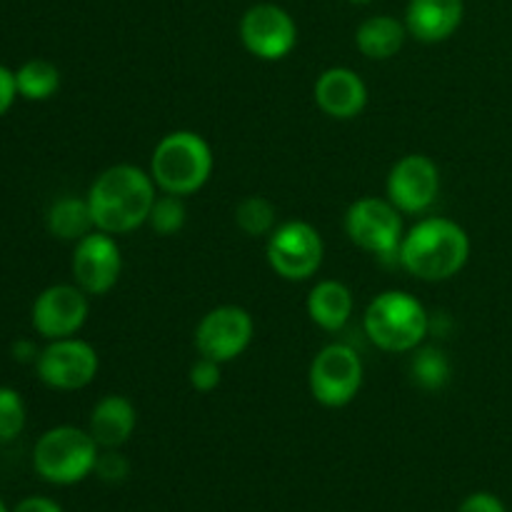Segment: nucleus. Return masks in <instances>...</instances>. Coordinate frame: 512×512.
Here are the masks:
<instances>
[{"label": "nucleus", "mask_w": 512, "mask_h": 512, "mask_svg": "<svg viewBox=\"0 0 512 512\" xmlns=\"http://www.w3.org/2000/svg\"><path fill=\"white\" fill-rule=\"evenodd\" d=\"M158 185L153 175L140 170L138 165H110L95 178L88 190V205L93 213L95 230L108 235L133 233L143 223L158 198Z\"/></svg>", "instance_id": "f257e3e1"}, {"label": "nucleus", "mask_w": 512, "mask_h": 512, "mask_svg": "<svg viewBox=\"0 0 512 512\" xmlns=\"http://www.w3.org/2000/svg\"><path fill=\"white\" fill-rule=\"evenodd\" d=\"M470 258V235L448 218H425L403 235L398 263L425 283L450 280Z\"/></svg>", "instance_id": "f03ea898"}, {"label": "nucleus", "mask_w": 512, "mask_h": 512, "mask_svg": "<svg viewBox=\"0 0 512 512\" xmlns=\"http://www.w3.org/2000/svg\"><path fill=\"white\" fill-rule=\"evenodd\" d=\"M213 173V150L203 135L193 130L168 133L153 150L150 175L158 190L170 195H193L203 188Z\"/></svg>", "instance_id": "7ed1b4c3"}, {"label": "nucleus", "mask_w": 512, "mask_h": 512, "mask_svg": "<svg viewBox=\"0 0 512 512\" xmlns=\"http://www.w3.org/2000/svg\"><path fill=\"white\" fill-rule=\"evenodd\" d=\"M365 335L388 353H410L425 340L430 315L418 298L403 290H385L370 300L363 315Z\"/></svg>", "instance_id": "20e7f679"}, {"label": "nucleus", "mask_w": 512, "mask_h": 512, "mask_svg": "<svg viewBox=\"0 0 512 512\" xmlns=\"http://www.w3.org/2000/svg\"><path fill=\"white\" fill-rule=\"evenodd\" d=\"M98 443L88 430L58 425L38 440L33 465L38 475L55 485H73L88 478L98 463Z\"/></svg>", "instance_id": "39448f33"}, {"label": "nucleus", "mask_w": 512, "mask_h": 512, "mask_svg": "<svg viewBox=\"0 0 512 512\" xmlns=\"http://www.w3.org/2000/svg\"><path fill=\"white\" fill-rule=\"evenodd\" d=\"M310 393L325 408H345L363 385V360L350 345L333 343L310 363Z\"/></svg>", "instance_id": "423d86ee"}, {"label": "nucleus", "mask_w": 512, "mask_h": 512, "mask_svg": "<svg viewBox=\"0 0 512 512\" xmlns=\"http://www.w3.org/2000/svg\"><path fill=\"white\" fill-rule=\"evenodd\" d=\"M345 233L365 253L398 260L400 243H403L400 210L383 198L355 200L345 213Z\"/></svg>", "instance_id": "0eeeda50"}, {"label": "nucleus", "mask_w": 512, "mask_h": 512, "mask_svg": "<svg viewBox=\"0 0 512 512\" xmlns=\"http://www.w3.org/2000/svg\"><path fill=\"white\" fill-rule=\"evenodd\" d=\"M268 263L280 278L308 280L323 265L325 245L318 230L305 220H288L268 238Z\"/></svg>", "instance_id": "6e6552de"}, {"label": "nucleus", "mask_w": 512, "mask_h": 512, "mask_svg": "<svg viewBox=\"0 0 512 512\" xmlns=\"http://www.w3.org/2000/svg\"><path fill=\"white\" fill-rule=\"evenodd\" d=\"M253 333L255 323L248 310L240 305H220L205 313L195 328V348L203 358L223 365L248 350Z\"/></svg>", "instance_id": "1a4fd4ad"}, {"label": "nucleus", "mask_w": 512, "mask_h": 512, "mask_svg": "<svg viewBox=\"0 0 512 512\" xmlns=\"http://www.w3.org/2000/svg\"><path fill=\"white\" fill-rule=\"evenodd\" d=\"M240 40L260 60H283L298 43L293 15L273 3H258L240 18Z\"/></svg>", "instance_id": "9d476101"}, {"label": "nucleus", "mask_w": 512, "mask_h": 512, "mask_svg": "<svg viewBox=\"0 0 512 512\" xmlns=\"http://www.w3.org/2000/svg\"><path fill=\"white\" fill-rule=\"evenodd\" d=\"M38 378L55 390H80L93 383L100 360L90 343L78 338L50 340L38 355Z\"/></svg>", "instance_id": "9b49d317"}, {"label": "nucleus", "mask_w": 512, "mask_h": 512, "mask_svg": "<svg viewBox=\"0 0 512 512\" xmlns=\"http://www.w3.org/2000/svg\"><path fill=\"white\" fill-rule=\"evenodd\" d=\"M440 193V168L428 155H405L388 175V200L400 213H425Z\"/></svg>", "instance_id": "f8f14e48"}, {"label": "nucleus", "mask_w": 512, "mask_h": 512, "mask_svg": "<svg viewBox=\"0 0 512 512\" xmlns=\"http://www.w3.org/2000/svg\"><path fill=\"white\" fill-rule=\"evenodd\" d=\"M123 270V258L113 235L93 230L75 243L73 278L88 295H105L115 288Z\"/></svg>", "instance_id": "ddd939ff"}, {"label": "nucleus", "mask_w": 512, "mask_h": 512, "mask_svg": "<svg viewBox=\"0 0 512 512\" xmlns=\"http://www.w3.org/2000/svg\"><path fill=\"white\" fill-rule=\"evenodd\" d=\"M88 293L78 285H50L33 303V328L48 340L73 338L88 320Z\"/></svg>", "instance_id": "4468645a"}, {"label": "nucleus", "mask_w": 512, "mask_h": 512, "mask_svg": "<svg viewBox=\"0 0 512 512\" xmlns=\"http://www.w3.org/2000/svg\"><path fill=\"white\" fill-rule=\"evenodd\" d=\"M315 103L335 120H350L368 105V88L350 68H328L315 80Z\"/></svg>", "instance_id": "2eb2a0df"}, {"label": "nucleus", "mask_w": 512, "mask_h": 512, "mask_svg": "<svg viewBox=\"0 0 512 512\" xmlns=\"http://www.w3.org/2000/svg\"><path fill=\"white\" fill-rule=\"evenodd\" d=\"M463 0H410L405 28L423 43H443L463 23Z\"/></svg>", "instance_id": "dca6fc26"}, {"label": "nucleus", "mask_w": 512, "mask_h": 512, "mask_svg": "<svg viewBox=\"0 0 512 512\" xmlns=\"http://www.w3.org/2000/svg\"><path fill=\"white\" fill-rule=\"evenodd\" d=\"M138 425V410L123 395H105L90 413L88 433L98 443V448L115 450L128 443Z\"/></svg>", "instance_id": "f3484780"}, {"label": "nucleus", "mask_w": 512, "mask_h": 512, "mask_svg": "<svg viewBox=\"0 0 512 512\" xmlns=\"http://www.w3.org/2000/svg\"><path fill=\"white\" fill-rule=\"evenodd\" d=\"M353 293L340 280H320L308 295V315L318 328L338 333L353 315Z\"/></svg>", "instance_id": "a211bd4d"}, {"label": "nucleus", "mask_w": 512, "mask_h": 512, "mask_svg": "<svg viewBox=\"0 0 512 512\" xmlns=\"http://www.w3.org/2000/svg\"><path fill=\"white\" fill-rule=\"evenodd\" d=\"M408 28L393 15H373L363 20L355 33V45L370 60H388L400 53Z\"/></svg>", "instance_id": "6ab92c4d"}, {"label": "nucleus", "mask_w": 512, "mask_h": 512, "mask_svg": "<svg viewBox=\"0 0 512 512\" xmlns=\"http://www.w3.org/2000/svg\"><path fill=\"white\" fill-rule=\"evenodd\" d=\"M48 230L60 240H75L85 238L88 233H93V213H90L88 198H73V195H65V198L55 200L48 210Z\"/></svg>", "instance_id": "aec40b11"}, {"label": "nucleus", "mask_w": 512, "mask_h": 512, "mask_svg": "<svg viewBox=\"0 0 512 512\" xmlns=\"http://www.w3.org/2000/svg\"><path fill=\"white\" fill-rule=\"evenodd\" d=\"M15 83H18V95H23L25 100H48L58 93L60 70L48 60H28L15 73Z\"/></svg>", "instance_id": "412c9836"}, {"label": "nucleus", "mask_w": 512, "mask_h": 512, "mask_svg": "<svg viewBox=\"0 0 512 512\" xmlns=\"http://www.w3.org/2000/svg\"><path fill=\"white\" fill-rule=\"evenodd\" d=\"M450 373L453 368L443 350L415 348L413 360H410V375H413L415 385H420L423 390H440L448 385Z\"/></svg>", "instance_id": "4be33fe9"}, {"label": "nucleus", "mask_w": 512, "mask_h": 512, "mask_svg": "<svg viewBox=\"0 0 512 512\" xmlns=\"http://www.w3.org/2000/svg\"><path fill=\"white\" fill-rule=\"evenodd\" d=\"M275 205L263 195H248L235 208V223L250 238L270 235L275 230Z\"/></svg>", "instance_id": "5701e85b"}, {"label": "nucleus", "mask_w": 512, "mask_h": 512, "mask_svg": "<svg viewBox=\"0 0 512 512\" xmlns=\"http://www.w3.org/2000/svg\"><path fill=\"white\" fill-rule=\"evenodd\" d=\"M185 215H188V210H185L183 198L180 195L163 193L155 198L153 210L148 215V225L158 235H175L178 230H183Z\"/></svg>", "instance_id": "b1692460"}, {"label": "nucleus", "mask_w": 512, "mask_h": 512, "mask_svg": "<svg viewBox=\"0 0 512 512\" xmlns=\"http://www.w3.org/2000/svg\"><path fill=\"white\" fill-rule=\"evenodd\" d=\"M25 428V403L18 390L0 388V443H10Z\"/></svg>", "instance_id": "393cba45"}, {"label": "nucleus", "mask_w": 512, "mask_h": 512, "mask_svg": "<svg viewBox=\"0 0 512 512\" xmlns=\"http://www.w3.org/2000/svg\"><path fill=\"white\" fill-rule=\"evenodd\" d=\"M188 380L190 385H193V390H198V393H210V390H215L220 385V363L200 355V358L190 365Z\"/></svg>", "instance_id": "a878e982"}, {"label": "nucleus", "mask_w": 512, "mask_h": 512, "mask_svg": "<svg viewBox=\"0 0 512 512\" xmlns=\"http://www.w3.org/2000/svg\"><path fill=\"white\" fill-rule=\"evenodd\" d=\"M93 473H98V478L105 480V483H123L130 473V465L115 450H105V453L98 455V463H95Z\"/></svg>", "instance_id": "bb28decb"}, {"label": "nucleus", "mask_w": 512, "mask_h": 512, "mask_svg": "<svg viewBox=\"0 0 512 512\" xmlns=\"http://www.w3.org/2000/svg\"><path fill=\"white\" fill-rule=\"evenodd\" d=\"M458 512H508L503 500L493 493H473L463 500Z\"/></svg>", "instance_id": "cd10ccee"}, {"label": "nucleus", "mask_w": 512, "mask_h": 512, "mask_svg": "<svg viewBox=\"0 0 512 512\" xmlns=\"http://www.w3.org/2000/svg\"><path fill=\"white\" fill-rule=\"evenodd\" d=\"M18 98V83H15V73L0 65V118L10 110V105Z\"/></svg>", "instance_id": "c85d7f7f"}, {"label": "nucleus", "mask_w": 512, "mask_h": 512, "mask_svg": "<svg viewBox=\"0 0 512 512\" xmlns=\"http://www.w3.org/2000/svg\"><path fill=\"white\" fill-rule=\"evenodd\" d=\"M13 512H63V508H60L55 500L40 498V495H35V498L20 500V503L15 505Z\"/></svg>", "instance_id": "c756f323"}, {"label": "nucleus", "mask_w": 512, "mask_h": 512, "mask_svg": "<svg viewBox=\"0 0 512 512\" xmlns=\"http://www.w3.org/2000/svg\"><path fill=\"white\" fill-rule=\"evenodd\" d=\"M38 355L40 350L35 348V343H30V340H18V343H13V358L18 360V363H38Z\"/></svg>", "instance_id": "7c9ffc66"}, {"label": "nucleus", "mask_w": 512, "mask_h": 512, "mask_svg": "<svg viewBox=\"0 0 512 512\" xmlns=\"http://www.w3.org/2000/svg\"><path fill=\"white\" fill-rule=\"evenodd\" d=\"M350 3H355V5H365V3H373V0H350Z\"/></svg>", "instance_id": "2f4dec72"}, {"label": "nucleus", "mask_w": 512, "mask_h": 512, "mask_svg": "<svg viewBox=\"0 0 512 512\" xmlns=\"http://www.w3.org/2000/svg\"><path fill=\"white\" fill-rule=\"evenodd\" d=\"M0 512H8V510H5V505H3V503H0Z\"/></svg>", "instance_id": "473e14b6"}]
</instances>
